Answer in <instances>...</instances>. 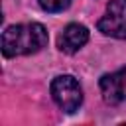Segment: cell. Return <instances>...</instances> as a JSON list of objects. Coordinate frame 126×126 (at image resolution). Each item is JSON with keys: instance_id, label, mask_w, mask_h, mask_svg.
<instances>
[{"instance_id": "1", "label": "cell", "mask_w": 126, "mask_h": 126, "mask_svg": "<svg viewBox=\"0 0 126 126\" xmlns=\"http://www.w3.org/2000/svg\"><path fill=\"white\" fill-rule=\"evenodd\" d=\"M47 45V32L41 24H18L8 26L2 33V53L4 57L32 55Z\"/></svg>"}, {"instance_id": "2", "label": "cell", "mask_w": 126, "mask_h": 126, "mask_svg": "<svg viewBox=\"0 0 126 126\" xmlns=\"http://www.w3.org/2000/svg\"><path fill=\"white\" fill-rule=\"evenodd\" d=\"M51 96H53L55 104L67 114H73L75 110H79V106L83 102V91L79 87V81L73 75L55 77L51 81Z\"/></svg>"}, {"instance_id": "3", "label": "cell", "mask_w": 126, "mask_h": 126, "mask_svg": "<svg viewBox=\"0 0 126 126\" xmlns=\"http://www.w3.org/2000/svg\"><path fill=\"white\" fill-rule=\"evenodd\" d=\"M98 30L104 35L126 39V0H110L104 16L98 20Z\"/></svg>"}, {"instance_id": "4", "label": "cell", "mask_w": 126, "mask_h": 126, "mask_svg": "<svg viewBox=\"0 0 126 126\" xmlns=\"http://www.w3.org/2000/svg\"><path fill=\"white\" fill-rule=\"evenodd\" d=\"M102 98L108 104H118L126 100V67H120L114 73H106L98 81Z\"/></svg>"}, {"instance_id": "5", "label": "cell", "mask_w": 126, "mask_h": 126, "mask_svg": "<svg viewBox=\"0 0 126 126\" xmlns=\"http://www.w3.org/2000/svg\"><path fill=\"white\" fill-rule=\"evenodd\" d=\"M89 41V30L81 24H69L57 37V45L63 53H77Z\"/></svg>"}, {"instance_id": "6", "label": "cell", "mask_w": 126, "mask_h": 126, "mask_svg": "<svg viewBox=\"0 0 126 126\" xmlns=\"http://www.w3.org/2000/svg\"><path fill=\"white\" fill-rule=\"evenodd\" d=\"M37 2L45 12H63L71 4V0H37Z\"/></svg>"}]
</instances>
